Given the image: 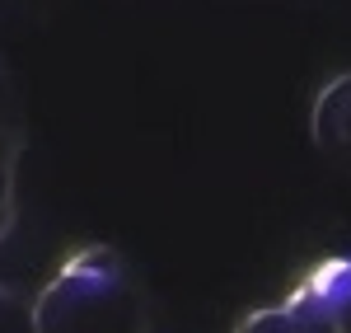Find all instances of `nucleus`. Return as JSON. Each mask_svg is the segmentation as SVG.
I'll return each instance as SVG.
<instances>
[{
  "label": "nucleus",
  "mask_w": 351,
  "mask_h": 333,
  "mask_svg": "<svg viewBox=\"0 0 351 333\" xmlns=\"http://www.w3.org/2000/svg\"><path fill=\"white\" fill-rule=\"evenodd\" d=\"M286 301L314 314L328 333H351V253L314 263Z\"/></svg>",
  "instance_id": "nucleus-2"
},
{
  "label": "nucleus",
  "mask_w": 351,
  "mask_h": 333,
  "mask_svg": "<svg viewBox=\"0 0 351 333\" xmlns=\"http://www.w3.org/2000/svg\"><path fill=\"white\" fill-rule=\"evenodd\" d=\"M0 113L24 117V113H19V89H14V76H10V71H0Z\"/></svg>",
  "instance_id": "nucleus-8"
},
{
  "label": "nucleus",
  "mask_w": 351,
  "mask_h": 333,
  "mask_svg": "<svg viewBox=\"0 0 351 333\" xmlns=\"http://www.w3.org/2000/svg\"><path fill=\"white\" fill-rule=\"evenodd\" d=\"M14 216H19V193H14V169L0 165V244L5 235L14 230Z\"/></svg>",
  "instance_id": "nucleus-7"
},
{
  "label": "nucleus",
  "mask_w": 351,
  "mask_h": 333,
  "mask_svg": "<svg viewBox=\"0 0 351 333\" xmlns=\"http://www.w3.org/2000/svg\"><path fill=\"white\" fill-rule=\"evenodd\" d=\"M43 333H150L155 310L136 268L112 244L75 249L38 291Z\"/></svg>",
  "instance_id": "nucleus-1"
},
{
  "label": "nucleus",
  "mask_w": 351,
  "mask_h": 333,
  "mask_svg": "<svg viewBox=\"0 0 351 333\" xmlns=\"http://www.w3.org/2000/svg\"><path fill=\"white\" fill-rule=\"evenodd\" d=\"M24 117H10V113H0V165L19 169V160H24Z\"/></svg>",
  "instance_id": "nucleus-6"
},
{
  "label": "nucleus",
  "mask_w": 351,
  "mask_h": 333,
  "mask_svg": "<svg viewBox=\"0 0 351 333\" xmlns=\"http://www.w3.org/2000/svg\"><path fill=\"white\" fill-rule=\"evenodd\" d=\"M0 333H43L38 329V306L10 282H0Z\"/></svg>",
  "instance_id": "nucleus-5"
},
{
  "label": "nucleus",
  "mask_w": 351,
  "mask_h": 333,
  "mask_svg": "<svg viewBox=\"0 0 351 333\" xmlns=\"http://www.w3.org/2000/svg\"><path fill=\"white\" fill-rule=\"evenodd\" d=\"M234 333H328L314 314H304L300 306L281 301V306H267V310H253Z\"/></svg>",
  "instance_id": "nucleus-4"
},
{
  "label": "nucleus",
  "mask_w": 351,
  "mask_h": 333,
  "mask_svg": "<svg viewBox=\"0 0 351 333\" xmlns=\"http://www.w3.org/2000/svg\"><path fill=\"white\" fill-rule=\"evenodd\" d=\"M309 132H314V146H319V155H324L328 165L351 174V71L332 76L314 94Z\"/></svg>",
  "instance_id": "nucleus-3"
},
{
  "label": "nucleus",
  "mask_w": 351,
  "mask_h": 333,
  "mask_svg": "<svg viewBox=\"0 0 351 333\" xmlns=\"http://www.w3.org/2000/svg\"><path fill=\"white\" fill-rule=\"evenodd\" d=\"M0 71H10V66H5V56H0Z\"/></svg>",
  "instance_id": "nucleus-9"
}]
</instances>
